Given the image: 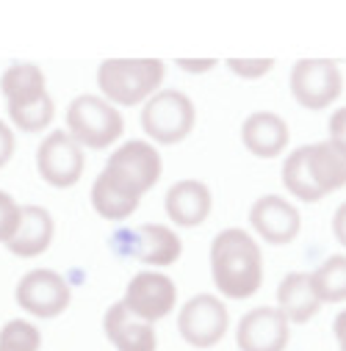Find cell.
<instances>
[{"label": "cell", "mask_w": 346, "mask_h": 351, "mask_svg": "<svg viewBox=\"0 0 346 351\" xmlns=\"http://www.w3.org/2000/svg\"><path fill=\"white\" fill-rule=\"evenodd\" d=\"M275 66V58H227V69L244 80H255L269 75Z\"/></svg>", "instance_id": "obj_25"}, {"label": "cell", "mask_w": 346, "mask_h": 351, "mask_svg": "<svg viewBox=\"0 0 346 351\" xmlns=\"http://www.w3.org/2000/svg\"><path fill=\"white\" fill-rule=\"evenodd\" d=\"M103 332L117 351H155L158 348L155 326L133 315L125 307V302H117L108 307L103 318Z\"/></svg>", "instance_id": "obj_17"}, {"label": "cell", "mask_w": 346, "mask_h": 351, "mask_svg": "<svg viewBox=\"0 0 346 351\" xmlns=\"http://www.w3.org/2000/svg\"><path fill=\"white\" fill-rule=\"evenodd\" d=\"M141 130L155 144H181L197 122V108L189 95L178 89H161L141 108Z\"/></svg>", "instance_id": "obj_6"}, {"label": "cell", "mask_w": 346, "mask_h": 351, "mask_svg": "<svg viewBox=\"0 0 346 351\" xmlns=\"http://www.w3.org/2000/svg\"><path fill=\"white\" fill-rule=\"evenodd\" d=\"M111 249L122 257H130L144 266H172L181 260L183 243L181 235L166 227V224H139V227H125L111 235Z\"/></svg>", "instance_id": "obj_8"}, {"label": "cell", "mask_w": 346, "mask_h": 351, "mask_svg": "<svg viewBox=\"0 0 346 351\" xmlns=\"http://www.w3.org/2000/svg\"><path fill=\"white\" fill-rule=\"evenodd\" d=\"M161 58H106L97 66V86L111 106H139L161 92L163 83Z\"/></svg>", "instance_id": "obj_4"}, {"label": "cell", "mask_w": 346, "mask_h": 351, "mask_svg": "<svg viewBox=\"0 0 346 351\" xmlns=\"http://www.w3.org/2000/svg\"><path fill=\"white\" fill-rule=\"evenodd\" d=\"M288 138H291L288 122L275 111H255L241 125L244 147L255 158H264V160L280 158L286 152V147H288Z\"/></svg>", "instance_id": "obj_16"}, {"label": "cell", "mask_w": 346, "mask_h": 351, "mask_svg": "<svg viewBox=\"0 0 346 351\" xmlns=\"http://www.w3.org/2000/svg\"><path fill=\"white\" fill-rule=\"evenodd\" d=\"M183 72H192V75H200V72H208L216 66V58H178L175 61Z\"/></svg>", "instance_id": "obj_28"}, {"label": "cell", "mask_w": 346, "mask_h": 351, "mask_svg": "<svg viewBox=\"0 0 346 351\" xmlns=\"http://www.w3.org/2000/svg\"><path fill=\"white\" fill-rule=\"evenodd\" d=\"M330 141H335L338 147L346 149V108H338L330 117Z\"/></svg>", "instance_id": "obj_27"}, {"label": "cell", "mask_w": 346, "mask_h": 351, "mask_svg": "<svg viewBox=\"0 0 346 351\" xmlns=\"http://www.w3.org/2000/svg\"><path fill=\"white\" fill-rule=\"evenodd\" d=\"M125 119L117 106L100 95H80L67 108V133L86 149H108L119 141Z\"/></svg>", "instance_id": "obj_5"}, {"label": "cell", "mask_w": 346, "mask_h": 351, "mask_svg": "<svg viewBox=\"0 0 346 351\" xmlns=\"http://www.w3.org/2000/svg\"><path fill=\"white\" fill-rule=\"evenodd\" d=\"M103 171L122 191L141 199L161 180L163 163H161V152L150 141L133 138V141H125L122 147H117L108 155V163H106Z\"/></svg>", "instance_id": "obj_7"}, {"label": "cell", "mask_w": 346, "mask_h": 351, "mask_svg": "<svg viewBox=\"0 0 346 351\" xmlns=\"http://www.w3.org/2000/svg\"><path fill=\"white\" fill-rule=\"evenodd\" d=\"M178 329L181 337L194 348H211L216 346L227 329H230V313L222 299L214 293H197L192 296L181 313H178Z\"/></svg>", "instance_id": "obj_10"}, {"label": "cell", "mask_w": 346, "mask_h": 351, "mask_svg": "<svg viewBox=\"0 0 346 351\" xmlns=\"http://www.w3.org/2000/svg\"><path fill=\"white\" fill-rule=\"evenodd\" d=\"M23 219V205L14 202L6 191H0V243H9V238L17 232Z\"/></svg>", "instance_id": "obj_24"}, {"label": "cell", "mask_w": 346, "mask_h": 351, "mask_svg": "<svg viewBox=\"0 0 346 351\" xmlns=\"http://www.w3.org/2000/svg\"><path fill=\"white\" fill-rule=\"evenodd\" d=\"M332 332H335V340H338V351H346V310H341L335 315Z\"/></svg>", "instance_id": "obj_30"}, {"label": "cell", "mask_w": 346, "mask_h": 351, "mask_svg": "<svg viewBox=\"0 0 346 351\" xmlns=\"http://www.w3.org/2000/svg\"><path fill=\"white\" fill-rule=\"evenodd\" d=\"M277 310L288 318V324H308L321 310V299L313 288V277L305 271L286 274L277 288Z\"/></svg>", "instance_id": "obj_20"}, {"label": "cell", "mask_w": 346, "mask_h": 351, "mask_svg": "<svg viewBox=\"0 0 346 351\" xmlns=\"http://www.w3.org/2000/svg\"><path fill=\"white\" fill-rule=\"evenodd\" d=\"M343 92V72L332 58H299L291 69V95L308 111L330 108Z\"/></svg>", "instance_id": "obj_9"}, {"label": "cell", "mask_w": 346, "mask_h": 351, "mask_svg": "<svg viewBox=\"0 0 346 351\" xmlns=\"http://www.w3.org/2000/svg\"><path fill=\"white\" fill-rule=\"evenodd\" d=\"M14 149H17V141H14V130L0 119V169H3L9 160H12V155H14Z\"/></svg>", "instance_id": "obj_26"}, {"label": "cell", "mask_w": 346, "mask_h": 351, "mask_svg": "<svg viewBox=\"0 0 346 351\" xmlns=\"http://www.w3.org/2000/svg\"><path fill=\"white\" fill-rule=\"evenodd\" d=\"M125 307L139 315L141 321H161L178 304V285L161 271H139L128 291H125Z\"/></svg>", "instance_id": "obj_14"}, {"label": "cell", "mask_w": 346, "mask_h": 351, "mask_svg": "<svg viewBox=\"0 0 346 351\" xmlns=\"http://www.w3.org/2000/svg\"><path fill=\"white\" fill-rule=\"evenodd\" d=\"M89 197H92L95 213L103 216V219H108V221H125V219H130L136 213L139 202H141V199L130 197L128 191H122L106 171H100L97 178H95Z\"/></svg>", "instance_id": "obj_21"}, {"label": "cell", "mask_w": 346, "mask_h": 351, "mask_svg": "<svg viewBox=\"0 0 346 351\" xmlns=\"http://www.w3.org/2000/svg\"><path fill=\"white\" fill-rule=\"evenodd\" d=\"M291 340V324L277 307L249 310L235 329L238 351H286Z\"/></svg>", "instance_id": "obj_15"}, {"label": "cell", "mask_w": 346, "mask_h": 351, "mask_svg": "<svg viewBox=\"0 0 346 351\" xmlns=\"http://www.w3.org/2000/svg\"><path fill=\"white\" fill-rule=\"evenodd\" d=\"M249 224L261 241L272 246H286L299 235L302 216L291 199L277 197V194H264L249 208Z\"/></svg>", "instance_id": "obj_13"}, {"label": "cell", "mask_w": 346, "mask_h": 351, "mask_svg": "<svg viewBox=\"0 0 346 351\" xmlns=\"http://www.w3.org/2000/svg\"><path fill=\"white\" fill-rule=\"evenodd\" d=\"M83 166H86L83 147L67 130L47 133L36 149L39 178L53 189H72L80 180Z\"/></svg>", "instance_id": "obj_11"}, {"label": "cell", "mask_w": 346, "mask_h": 351, "mask_svg": "<svg viewBox=\"0 0 346 351\" xmlns=\"http://www.w3.org/2000/svg\"><path fill=\"white\" fill-rule=\"evenodd\" d=\"M332 235H335V241L346 249V202H341L338 210L332 213Z\"/></svg>", "instance_id": "obj_29"}, {"label": "cell", "mask_w": 346, "mask_h": 351, "mask_svg": "<svg viewBox=\"0 0 346 351\" xmlns=\"http://www.w3.org/2000/svg\"><path fill=\"white\" fill-rule=\"evenodd\" d=\"M321 304L346 302V254H330L316 271H310Z\"/></svg>", "instance_id": "obj_22"}, {"label": "cell", "mask_w": 346, "mask_h": 351, "mask_svg": "<svg viewBox=\"0 0 346 351\" xmlns=\"http://www.w3.org/2000/svg\"><path fill=\"white\" fill-rule=\"evenodd\" d=\"M283 186L299 202H319L346 189V149L330 138L297 147L283 163Z\"/></svg>", "instance_id": "obj_1"}, {"label": "cell", "mask_w": 346, "mask_h": 351, "mask_svg": "<svg viewBox=\"0 0 346 351\" xmlns=\"http://www.w3.org/2000/svg\"><path fill=\"white\" fill-rule=\"evenodd\" d=\"M0 92L6 97V111L17 130L39 133L50 128L56 106L47 95L45 72L36 64H12L0 77Z\"/></svg>", "instance_id": "obj_3"}, {"label": "cell", "mask_w": 346, "mask_h": 351, "mask_svg": "<svg viewBox=\"0 0 346 351\" xmlns=\"http://www.w3.org/2000/svg\"><path fill=\"white\" fill-rule=\"evenodd\" d=\"M72 291L53 269H34L17 282V304L34 318H56L69 307Z\"/></svg>", "instance_id": "obj_12"}, {"label": "cell", "mask_w": 346, "mask_h": 351, "mask_svg": "<svg viewBox=\"0 0 346 351\" xmlns=\"http://www.w3.org/2000/svg\"><path fill=\"white\" fill-rule=\"evenodd\" d=\"M211 208L214 197L203 180H178L163 197V210L178 227H200L211 216Z\"/></svg>", "instance_id": "obj_18"}, {"label": "cell", "mask_w": 346, "mask_h": 351, "mask_svg": "<svg viewBox=\"0 0 346 351\" xmlns=\"http://www.w3.org/2000/svg\"><path fill=\"white\" fill-rule=\"evenodd\" d=\"M42 335L31 321L14 318L0 329V351H39Z\"/></svg>", "instance_id": "obj_23"}, {"label": "cell", "mask_w": 346, "mask_h": 351, "mask_svg": "<svg viewBox=\"0 0 346 351\" xmlns=\"http://www.w3.org/2000/svg\"><path fill=\"white\" fill-rule=\"evenodd\" d=\"M56 235V221L42 205H23V219L17 232L9 238L6 249L17 257H39L47 252Z\"/></svg>", "instance_id": "obj_19"}, {"label": "cell", "mask_w": 346, "mask_h": 351, "mask_svg": "<svg viewBox=\"0 0 346 351\" xmlns=\"http://www.w3.org/2000/svg\"><path fill=\"white\" fill-rule=\"evenodd\" d=\"M211 277L222 296L249 299L264 285V252L257 241L241 230L227 227L211 243Z\"/></svg>", "instance_id": "obj_2"}]
</instances>
